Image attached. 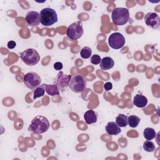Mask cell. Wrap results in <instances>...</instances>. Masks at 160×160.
Segmentation results:
<instances>
[{"instance_id":"1","label":"cell","mask_w":160,"mask_h":160,"mask_svg":"<svg viewBox=\"0 0 160 160\" xmlns=\"http://www.w3.org/2000/svg\"><path fill=\"white\" fill-rule=\"evenodd\" d=\"M49 126L48 119L45 116L38 115L32 119L28 130L36 134H42L48 130Z\"/></svg>"},{"instance_id":"2","label":"cell","mask_w":160,"mask_h":160,"mask_svg":"<svg viewBox=\"0 0 160 160\" xmlns=\"http://www.w3.org/2000/svg\"><path fill=\"white\" fill-rule=\"evenodd\" d=\"M113 23L117 26H122L128 22L129 19V12L125 8H116L111 14Z\"/></svg>"},{"instance_id":"3","label":"cell","mask_w":160,"mask_h":160,"mask_svg":"<svg viewBox=\"0 0 160 160\" xmlns=\"http://www.w3.org/2000/svg\"><path fill=\"white\" fill-rule=\"evenodd\" d=\"M41 23L44 26H50L58 22V16L54 9L45 8L40 12Z\"/></svg>"},{"instance_id":"4","label":"cell","mask_w":160,"mask_h":160,"mask_svg":"<svg viewBox=\"0 0 160 160\" xmlns=\"http://www.w3.org/2000/svg\"><path fill=\"white\" fill-rule=\"evenodd\" d=\"M20 58L23 62L28 66H34L40 60V55L38 52L32 48H29L20 54Z\"/></svg>"},{"instance_id":"5","label":"cell","mask_w":160,"mask_h":160,"mask_svg":"<svg viewBox=\"0 0 160 160\" xmlns=\"http://www.w3.org/2000/svg\"><path fill=\"white\" fill-rule=\"evenodd\" d=\"M84 30L81 21H78L69 25L66 31V35L72 40L79 39L83 34Z\"/></svg>"},{"instance_id":"6","label":"cell","mask_w":160,"mask_h":160,"mask_svg":"<svg viewBox=\"0 0 160 160\" xmlns=\"http://www.w3.org/2000/svg\"><path fill=\"white\" fill-rule=\"evenodd\" d=\"M86 81L81 75H76L72 77L69 83V89L76 93L83 92L86 88Z\"/></svg>"},{"instance_id":"7","label":"cell","mask_w":160,"mask_h":160,"mask_svg":"<svg viewBox=\"0 0 160 160\" xmlns=\"http://www.w3.org/2000/svg\"><path fill=\"white\" fill-rule=\"evenodd\" d=\"M23 82L25 86L31 89H35L37 87L40 86L41 79L38 74L34 72H30L26 73L23 79Z\"/></svg>"},{"instance_id":"8","label":"cell","mask_w":160,"mask_h":160,"mask_svg":"<svg viewBox=\"0 0 160 160\" xmlns=\"http://www.w3.org/2000/svg\"><path fill=\"white\" fill-rule=\"evenodd\" d=\"M71 78L70 74H66L62 71L59 72L54 81V84L57 86L59 92H64L67 89Z\"/></svg>"},{"instance_id":"9","label":"cell","mask_w":160,"mask_h":160,"mask_svg":"<svg viewBox=\"0 0 160 160\" xmlns=\"http://www.w3.org/2000/svg\"><path fill=\"white\" fill-rule=\"evenodd\" d=\"M126 40L124 36L120 32H114L111 34L108 39V43L110 47L114 49H119L122 48Z\"/></svg>"},{"instance_id":"10","label":"cell","mask_w":160,"mask_h":160,"mask_svg":"<svg viewBox=\"0 0 160 160\" xmlns=\"http://www.w3.org/2000/svg\"><path fill=\"white\" fill-rule=\"evenodd\" d=\"M144 22L147 26L151 29H158L159 28L160 18L156 12H150L147 13L144 16Z\"/></svg>"},{"instance_id":"11","label":"cell","mask_w":160,"mask_h":160,"mask_svg":"<svg viewBox=\"0 0 160 160\" xmlns=\"http://www.w3.org/2000/svg\"><path fill=\"white\" fill-rule=\"evenodd\" d=\"M28 26H36L41 23L40 13L35 11H30L27 12L25 17Z\"/></svg>"},{"instance_id":"12","label":"cell","mask_w":160,"mask_h":160,"mask_svg":"<svg viewBox=\"0 0 160 160\" xmlns=\"http://www.w3.org/2000/svg\"><path fill=\"white\" fill-rule=\"evenodd\" d=\"M106 131L109 135L116 136L121 132L120 127L115 122H109L106 126Z\"/></svg>"},{"instance_id":"13","label":"cell","mask_w":160,"mask_h":160,"mask_svg":"<svg viewBox=\"0 0 160 160\" xmlns=\"http://www.w3.org/2000/svg\"><path fill=\"white\" fill-rule=\"evenodd\" d=\"M84 118L88 124H94L97 121L98 114L94 110L89 109L84 113Z\"/></svg>"},{"instance_id":"14","label":"cell","mask_w":160,"mask_h":160,"mask_svg":"<svg viewBox=\"0 0 160 160\" xmlns=\"http://www.w3.org/2000/svg\"><path fill=\"white\" fill-rule=\"evenodd\" d=\"M114 65V60L110 57H104L103 58L99 63L100 68L102 70L107 71L113 68Z\"/></svg>"},{"instance_id":"15","label":"cell","mask_w":160,"mask_h":160,"mask_svg":"<svg viewBox=\"0 0 160 160\" xmlns=\"http://www.w3.org/2000/svg\"><path fill=\"white\" fill-rule=\"evenodd\" d=\"M133 104L138 108H144L148 104V99L142 94H136L133 99Z\"/></svg>"},{"instance_id":"16","label":"cell","mask_w":160,"mask_h":160,"mask_svg":"<svg viewBox=\"0 0 160 160\" xmlns=\"http://www.w3.org/2000/svg\"><path fill=\"white\" fill-rule=\"evenodd\" d=\"M45 91L48 94L52 96L54 95H59L60 92L58 88L55 84H45Z\"/></svg>"},{"instance_id":"17","label":"cell","mask_w":160,"mask_h":160,"mask_svg":"<svg viewBox=\"0 0 160 160\" xmlns=\"http://www.w3.org/2000/svg\"><path fill=\"white\" fill-rule=\"evenodd\" d=\"M116 123L120 128L126 127L128 125V116L123 114H119L116 118Z\"/></svg>"},{"instance_id":"18","label":"cell","mask_w":160,"mask_h":160,"mask_svg":"<svg viewBox=\"0 0 160 160\" xmlns=\"http://www.w3.org/2000/svg\"><path fill=\"white\" fill-rule=\"evenodd\" d=\"M143 135H144V137L145 138V139L150 141V140L153 139L156 137V132L153 128H146L144 130Z\"/></svg>"},{"instance_id":"19","label":"cell","mask_w":160,"mask_h":160,"mask_svg":"<svg viewBox=\"0 0 160 160\" xmlns=\"http://www.w3.org/2000/svg\"><path fill=\"white\" fill-rule=\"evenodd\" d=\"M45 84L39 86L37 87L33 92V99H36L38 98L42 97L44 95L45 93Z\"/></svg>"},{"instance_id":"20","label":"cell","mask_w":160,"mask_h":160,"mask_svg":"<svg viewBox=\"0 0 160 160\" xmlns=\"http://www.w3.org/2000/svg\"><path fill=\"white\" fill-rule=\"evenodd\" d=\"M140 118L135 115H131L128 117V124L131 128H136L139 122H140Z\"/></svg>"},{"instance_id":"21","label":"cell","mask_w":160,"mask_h":160,"mask_svg":"<svg viewBox=\"0 0 160 160\" xmlns=\"http://www.w3.org/2000/svg\"><path fill=\"white\" fill-rule=\"evenodd\" d=\"M143 149L147 152H151L155 150L156 147L153 142L147 140L143 143Z\"/></svg>"},{"instance_id":"22","label":"cell","mask_w":160,"mask_h":160,"mask_svg":"<svg viewBox=\"0 0 160 160\" xmlns=\"http://www.w3.org/2000/svg\"><path fill=\"white\" fill-rule=\"evenodd\" d=\"M80 54L82 58L88 59L91 57L92 54V49L89 47L85 46L81 50Z\"/></svg>"},{"instance_id":"23","label":"cell","mask_w":160,"mask_h":160,"mask_svg":"<svg viewBox=\"0 0 160 160\" xmlns=\"http://www.w3.org/2000/svg\"><path fill=\"white\" fill-rule=\"evenodd\" d=\"M101 57L98 54H94L90 58L91 62L95 65L99 64L101 62Z\"/></svg>"},{"instance_id":"24","label":"cell","mask_w":160,"mask_h":160,"mask_svg":"<svg viewBox=\"0 0 160 160\" xmlns=\"http://www.w3.org/2000/svg\"><path fill=\"white\" fill-rule=\"evenodd\" d=\"M54 68L55 69V70L56 71H60L62 69V63L61 62H56L54 64Z\"/></svg>"},{"instance_id":"25","label":"cell","mask_w":160,"mask_h":160,"mask_svg":"<svg viewBox=\"0 0 160 160\" xmlns=\"http://www.w3.org/2000/svg\"><path fill=\"white\" fill-rule=\"evenodd\" d=\"M103 88L105 91H108L112 88V84L111 82H107L104 84Z\"/></svg>"},{"instance_id":"26","label":"cell","mask_w":160,"mask_h":160,"mask_svg":"<svg viewBox=\"0 0 160 160\" xmlns=\"http://www.w3.org/2000/svg\"><path fill=\"white\" fill-rule=\"evenodd\" d=\"M7 46H8V48L9 49H13V48H14L16 47V42L14 41H9V42H8Z\"/></svg>"}]
</instances>
